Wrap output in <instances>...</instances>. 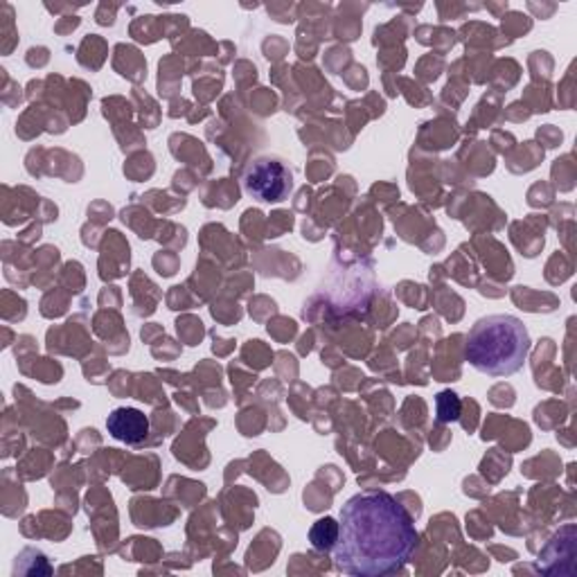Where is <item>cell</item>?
Instances as JSON below:
<instances>
[{
    "mask_svg": "<svg viewBox=\"0 0 577 577\" xmlns=\"http://www.w3.org/2000/svg\"><path fill=\"white\" fill-rule=\"evenodd\" d=\"M415 546V522L393 494L366 489L343 505L334 564L345 575L382 577L399 573L411 561Z\"/></svg>",
    "mask_w": 577,
    "mask_h": 577,
    "instance_id": "cell-1",
    "label": "cell"
},
{
    "mask_svg": "<svg viewBox=\"0 0 577 577\" xmlns=\"http://www.w3.org/2000/svg\"><path fill=\"white\" fill-rule=\"evenodd\" d=\"M530 347L533 341L522 318L492 314L476 321L469 330L465 358L487 377H510L524 368Z\"/></svg>",
    "mask_w": 577,
    "mask_h": 577,
    "instance_id": "cell-2",
    "label": "cell"
},
{
    "mask_svg": "<svg viewBox=\"0 0 577 577\" xmlns=\"http://www.w3.org/2000/svg\"><path fill=\"white\" fill-rule=\"evenodd\" d=\"M244 188L262 203H280L294 190V174L280 159H255L244 174Z\"/></svg>",
    "mask_w": 577,
    "mask_h": 577,
    "instance_id": "cell-3",
    "label": "cell"
},
{
    "mask_svg": "<svg viewBox=\"0 0 577 577\" xmlns=\"http://www.w3.org/2000/svg\"><path fill=\"white\" fill-rule=\"evenodd\" d=\"M107 428L111 436L124 445H140L150 436V419L138 408H115L107 417Z\"/></svg>",
    "mask_w": 577,
    "mask_h": 577,
    "instance_id": "cell-4",
    "label": "cell"
},
{
    "mask_svg": "<svg viewBox=\"0 0 577 577\" xmlns=\"http://www.w3.org/2000/svg\"><path fill=\"white\" fill-rule=\"evenodd\" d=\"M310 541L316 550L321 553H330L334 550L336 541H338V522L332 519V517H325V519H318L312 530H310Z\"/></svg>",
    "mask_w": 577,
    "mask_h": 577,
    "instance_id": "cell-5",
    "label": "cell"
},
{
    "mask_svg": "<svg viewBox=\"0 0 577 577\" xmlns=\"http://www.w3.org/2000/svg\"><path fill=\"white\" fill-rule=\"evenodd\" d=\"M460 399L456 393L445 391L436 397V417L438 422H456L460 417Z\"/></svg>",
    "mask_w": 577,
    "mask_h": 577,
    "instance_id": "cell-6",
    "label": "cell"
}]
</instances>
